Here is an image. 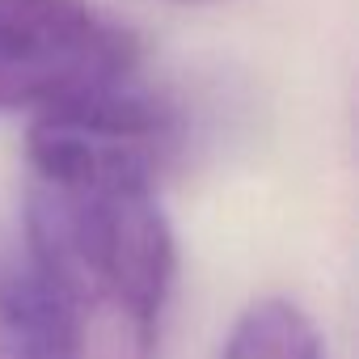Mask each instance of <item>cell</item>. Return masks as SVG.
<instances>
[{"label":"cell","instance_id":"4","mask_svg":"<svg viewBox=\"0 0 359 359\" xmlns=\"http://www.w3.org/2000/svg\"><path fill=\"white\" fill-rule=\"evenodd\" d=\"M220 359H325V351L313 317L300 304L258 300L237 317Z\"/></svg>","mask_w":359,"mask_h":359},{"label":"cell","instance_id":"1","mask_svg":"<svg viewBox=\"0 0 359 359\" xmlns=\"http://www.w3.org/2000/svg\"><path fill=\"white\" fill-rule=\"evenodd\" d=\"M173 106L135 81L39 114L26 135L22 254L64 309L81 359H156L177 245L156 177L177 152Z\"/></svg>","mask_w":359,"mask_h":359},{"label":"cell","instance_id":"2","mask_svg":"<svg viewBox=\"0 0 359 359\" xmlns=\"http://www.w3.org/2000/svg\"><path fill=\"white\" fill-rule=\"evenodd\" d=\"M140 39L97 0H0V114H51L131 85Z\"/></svg>","mask_w":359,"mask_h":359},{"label":"cell","instance_id":"3","mask_svg":"<svg viewBox=\"0 0 359 359\" xmlns=\"http://www.w3.org/2000/svg\"><path fill=\"white\" fill-rule=\"evenodd\" d=\"M0 359H81L64 309L22 250L0 254Z\"/></svg>","mask_w":359,"mask_h":359},{"label":"cell","instance_id":"5","mask_svg":"<svg viewBox=\"0 0 359 359\" xmlns=\"http://www.w3.org/2000/svg\"><path fill=\"white\" fill-rule=\"evenodd\" d=\"M173 5H208V0H173Z\"/></svg>","mask_w":359,"mask_h":359}]
</instances>
